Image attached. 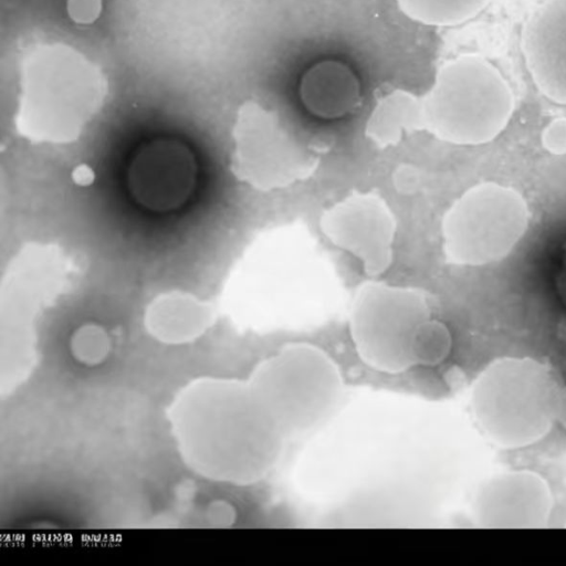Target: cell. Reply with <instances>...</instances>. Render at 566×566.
Here are the masks:
<instances>
[{
  "label": "cell",
  "mask_w": 566,
  "mask_h": 566,
  "mask_svg": "<svg viewBox=\"0 0 566 566\" xmlns=\"http://www.w3.org/2000/svg\"><path fill=\"white\" fill-rule=\"evenodd\" d=\"M418 130H421V99L400 88L377 102L365 126L366 137L379 148L395 146L403 135Z\"/></svg>",
  "instance_id": "obj_13"
},
{
  "label": "cell",
  "mask_w": 566,
  "mask_h": 566,
  "mask_svg": "<svg viewBox=\"0 0 566 566\" xmlns=\"http://www.w3.org/2000/svg\"><path fill=\"white\" fill-rule=\"evenodd\" d=\"M104 96V78L88 59L62 43L41 45L22 64L18 128L34 142H70Z\"/></svg>",
  "instance_id": "obj_3"
},
{
  "label": "cell",
  "mask_w": 566,
  "mask_h": 566,
  "mask_svg": "<svg viewBox=\"0 0 566 566\" xmlns=\"http://www.w3.org/2000/svg\"><path fill=\"white\" fill-rule=\"evenodd\" d=\"M319 228L333 244L359 259L369 277L391 265L397 221L379 193L352 192L323 211Z\"/></svg>",
  "instance_id": "obj_8"
},
{
  "label": "cell",
  "mask_w": 566,
  "mask_h": 566,
  "mask_svg": "<svg viewBox=\"0 0 566 566\" xmlns=\"http://www.w3.org/2000/svg\"><path fill=\"white\" fill-rule=\"evenodd\" d=\"M528 222V205L520 191L493 181L476 184L443 214L444 259L462 266L497 262L521 241Z\"/></svg>",
  "instance_id": "obj_6"
},
{
  "label": "cell",
  "mask_w": 566,
  "mask_h": 566,
  "mask_svg": "<svg viewBox=\"0 0 566 566\" xmlns=\"http://www.w3.org/2000/svg\"><path fill=\"white\" fill-rule=\"evenodd\" d=\"M559 388L551 368L536 358L497 357L472 384L471 415L494 448L526 449L546 438L556 424Z\"/></svg>",
  "instance_id": "obj_2"
},
{
  "label": "cell",
  "mask_w": 566,
  "mask_h": 566,
  "mask_svg": "<svg viewBox=\"0 0 566 566\" xmlns=\"http://www.w3.org/2000/svg\"><path fill=\"white\" fill-rule=\"evenodd\" d=\"M566 526V525H565Z\"/></svg>",
  "instance_id": "obj_19"
},
{
  "label": "cell",
  "mask_w": 566,
  "mask_h": 566,
  "mask_svg": "<svg viewBox=\"0 0 566 566\" xmlns=\"http://www.w3.org/2000/svg\"><path fill=\"white\" fill-rule=\"evenodd\" d=\"M556 423L566 430V385H560L559 388Z\"/></svg>",
  "instance_id": "obj_18"
},
{
  "label": "cell",
  "mask_w": 566,
  "mask_h": 566,
  "mask_svg": "<svg viewBox=\"0 0 566 566\" xmlns=\"http://www.w3.org/2000/svg\"><path fill=\"white\" fill-rule=\"evenodd\" d=\"M555 504L548 481L528 469L500 471L474 492L472 515L483 528H543Z\"/></svg>",
  "instance_id": "obj_9"
},
{
  "label": "cell",
  "mask_w": 566,
  "mask_h": 566,
  "mask_svg": "<svg viewBox=\"0 0 566 566\" xmlns=\"http://www.w3.org/2000/svg\"><path fill=\"white\" fill-rule=\"evenodd\" d=\"M527 73L547 99L566 106V0H541L520 38Z\"/></svg>",
  "instance_id": "obj_10"
},
{
  "label": "cell",
  "mask_w": 566,
  "mask_h": 566,
  "mask_svg": "<svg viewBox=\"0 0 566 566\" xmlns=\"http://www.w3.org/2000/svg\"><path fill=\"white\" fill-rule=\"evenodd\" d=\"M73 180L80 186H88L93 182L95 176L87 165H78L72 172Z\"/></svg>",
  "instance_id": "obj_17"
},
{
  "label": "cell",
  "mask_w": 566,
  "mask_h": 566,
  "mask_svg": "<svg viewBox=\"0 0 566 566\" xmlns=\"http://www.w3.org/2000/svg\"><path fill=\"white\" fill-rule=\"evenodd\" d=\"M298 92L305 108L325 119L343 117L360 102L357 76L337 60H323L308 67L301 78Z\"/></svg>",
  "instance_id": "obj_12"
},
{
  "label": "cell",
  "mask_w": 566,
  "mask_h": 566,
  "mask_svg": "<svg viewBox=\"0 0 566 566\" xmlns=\"http://www.w3.org/2000/svg\"><path fill=\"white\" fill-rule=\"evenodd\" d=\"M348 326L357 355L381 373L437 366L452 348L449 328L433 317L428 294L417 287L361 283L350 303Z\"/></svg>",
  "instance_id": "obj_1"
},
{
  "label": "cell",
  "mask_w": 566,
  "mask_h": 566,
  "mask_svg": "<svg viewBox=\"0 0 566 566\" xmlns=\"http://www.w3.org/2000/svg\"><path fill=\"white\" fill-rule=\"evenodd\" d=\"M542 145L551 154H566V118L551 120L542 132Z\"/></svg>",
  "instance_id": "obj_15"
},
{
  "label": "cell",
  "mask_w": 566,
  "mask_h": 566,
  "mask_svg": "<svg viewBox=\"0 0 566 566\" xmlns=\"http://www.w3.org/2000/svg\"><path fill=\"white\" fill-rule=\"evenodd\" d=\"M421 99V130L461 146L496 138L515 107L511 83L502 71L478 54H461L443 63Z\"/></svg>",
  "instance_id": "obj_4"
},
{
  "label": "cell",
  "mask_w": 566,
  "mask_h": 566,
  "mask_svg": "<svg viewBox=\"0 0 566 566\" xmlns=\"http://www.w3.org/2000/svg\"><path fill=\"white\" fill-rule=\"evenodd\" d=\"M409 19L429 27H454L480 14L491 0H395Z\"/></svg>",
  "instance_id": "obj_14"
},
{
  "label": "cell",
  "mask_w": 566,
  "mask_h": 566,
  "mask_svg": "<svg viewBox=\"0 0 566 566\" xmlns=\"http://www.w3.org/2000/svg\"><path fill=\"white\" fill-rule=\"evenodd\" d=\"M233 142L232 172L259 191L304 181L321 163L319 155L290 134L275 113L254 101L239 108Z\"/></svg>",
  "instance_id": "obj_7"
},
{
  "label": "cell",
  "mask_w": 566,
  "mask_h": 566,
  "mask_svg": "<svg viewBox=\"0 0 566 566\" xmlns=\"http://www.w3.org/2000/svg\"><path fill=\"white\" fill-rule=\"evenodd\" d=\"M250 385L287 439L324 422L344 389L337 364L305 343L286 345L263 361Z\"/></svg>",
  "instance_id": "obj_5"
},
{
  "label": "cell",
  "mask_w": 566,
  "mask_h": 566,
  "mask_svg": "<svg viewBox=\"0 0 566 566\" xmlns=\"http://www.w3.org/2000/svg\"><path fill=\"white\" fill-rule=\"evenodd\" d=\"M101 9V0H67L69 15L77 23L95 21L99 15Z\"/></svg>",
  "instance_id": "obj_16"
},
{
  "label": "cell",
  "mask_w": 566,
  "mask_h": 566,
  "mask_svg": "<svg viewBox=\"0 0 566 566\" xmlns=\"http://www.w3.org/2000/svg\"><path fill=\"white\" fill-rule=\"evenodd\" d=\"M195 179L196 163L191 151L171 140L146 145L128 169V186L135 200L156 211L181 206L191 193Z\"/></svg>",
  "instance_id": "obj_11"
}]
</instances>
